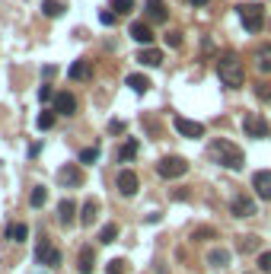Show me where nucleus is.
<instances>
[{"label":"nucleus","instance_id":"2eb2a0df","mask_svg":"<svg viewBox=\"0 0 271 274\" xmlns=\"http://www.w3.org/2000/svg\"><path fill=\"white\" fill-rule=\"evenodd\" d=\"M80 274H93V268H96V255H93V249L89 246H83L80 249Z\"/></svg>","mask_w":271,"mask_h":274},{"label":"nucleus","instance_id":"c85d7f7f","mask_svg":"<svg viewBox=\"0 0 271 274\" xmlns=\"http://www.w3.org/2000/svg\"><path fill=\"white\" fill-rule=\"evenodd\" d=\"M112 10H115V13H131V10H134V0H112Z\"/></svg>","mask_w":271,"mask_h":274},{"label":"nucleus","instance_id":"bb28decb","mask_svg":"<svg viewBox=\"0 0 271 274\" xmlns=\"http://www.w3.org/2000/svg\"><path fill=\"white\" fill-rule=\"evenodd\" d=\"M99 160V147H86V150H80V163L89 166V163H96Z\"/></svg>","mask_w":271,"mask_h":274},{"label":"nucleus","instance_id":"7c9ffc66","mask_svg":"<svg viewBox=\"0 0 271 274\" xmlns=\"http://www.w3.org/2000/svg\"><path fill=\"white\" fill-rule=\"evenodd\" d=\"M255 236H243V239H239V252H255Z\"/></svg>","mask_w":271,"mask_h":274},{"label":"nucleus","instance_id":"412c9836","mask_svg":"<svg viewBox=\"0 0 271 274\" xmlns=\"http://www.w3.org/2000/svg\"><path fill=\"white\" fill-rule=\"evenodd\" d=\"M67 77H70V80H86V77H89V61H77V64H70Z\"/></svg>","mask_w":271,"mask_h":274},{"label":"nucleus","instance_id":"6ab92c4d","mask_svg":"<svg viewBox=\"0 0 271 274\" xmlns=\"http://www.w3.org/2000/svg\"><path fill=\"white\" fill-rule=\"evenodd\" d=\"M207 265L227 268V265H230V252H227V249H210V252H207Z\"/></svg>","mask_w":271,"mask_h":274},{"label":"nucleus","instance_id":"c756f323","mask_svg":"<svg viewBox=\"0 0 271 274\" xmlns=\"http://www.w3.org/2000/svg\"><path fill=\"white\" fill-rule=\"evenodd\" d=\"M45 201H48V192H45V188H35L32 198H29V204H32V207H42Z\"/></svg>","mask_w":271,"mask_h":274},{"label":"nucleus","instance_id":"a878e982","mask_svg":"<svg viewBox=\"0 0 271 274\" xmlns=\"http://www.w3.org/2000/svg\"><path fill=\"white\" fill-rule=\"evenodd\" d=\"M115 236H118V226L115 223H105L99 230V242H115Z\"/></svg>","mask_w":271,"mask_h":274},{"label":"nucleus","instance_id":"e433bc0d","mask_svg":"<svg viewBox=\"0 0 271 274\" xmlns=\"http://www.w3.org/2000/svg\"><path fill=\"white\" fill-rule=\"evenodd\" d=\"M115 16H118V13H115V10H102V22H105V26H112V22H115Z\"/></svg>","mask_w":271,"mask_h":274},{"label":"nucleus","instance_id":"aec40b11","mask_svg":"<svg viewBox=\"0 0 271 274\" xmlns=\"http://www.w3.org/2000/svg\"><path fill=\"white\" fill-rule=\"evenodd\" d=\"M74 214H77V207H74V201H61L57 204V217H61V223H74Z\"/></svg>","mask_w":271,"mask_h":274},{"label":"nucleus","instance_id":"6e6552de","mask_svg":"<svg viewBox=\"0 0 271 274\" xmlns=\"http://www.w3.org/2000/svg\"><path fill=\"white\" fill-rule=\"evenodd\" d=\"M252 188H255L258 198L271 201V172H268V169H258V172L252 175Z\"/></svg>","mask_w":271,"mask_h":274},{"label":"nucleus","instance_id":"ddd939ff","mask_svg":"<svg viewBox=\"0 0 271 274\" xmlns=\"http://www.w3.org/2000/svg\"><path fill=\"white\" fill-rule=\"evenodd\" d=\"M166 4L163 0H147V19H153V22H166Z\"/></svg>","mask_w":271,"mask_h":274},{"label":"nucleus","instance_id":"f03ea898","mask_svg":"<svg viewBox=\"0 0 271 274\" xmlns=\"http://www.w3.org/2000/svg\"><path fill=\"white\" fill-rule=\"evenodd\" d=\"M217 77L223 86H230V89H239L243 83H246V70H243V61L233 51H223L220 54V61H217Z\"/></svg>","mask_w":271,"mask_h":274},{"label":"nucleus","instance_id":"1a4fd4ad","mask_svg":"<svg viewBox=\"0 0 271 274\" xmlns=\"http://www.w3.org/2000/svg\"><path fill=\"white\" fill-rule=\"evenodd\" d=\"M35 258H39L42 265H48V268H57V265H61V252H57L51 242H42L39 252H35Z\"/></svg>","mask_w":271,"mask_h":274},{"label":"nucleus","instance_id":"9d476101","mask_svg":"<svg viewBox=\"0 0 271 274\" xmlns=\"http://www.w3.org/2000/svg\"><path fill=\"white\" fill-rule=\"evenodd\" d=\"M137 185H140V182H137V175H134L131 169H122V172H118V192H122L125 198L137 195Z\"/></svg>","mask_w":271,"mask_h":274},{"label":"nucleus","instance_id":"39448f33","mask_svg":"<svg viewBox=\"0 0 271 274\" xmlns=\"http://www.w3.org/2000/svg\"><path fill=\"white\" fill-rule=\"evenodd\" d=\"M172 125H175V131H179L182 137H188V140L204 137V125H201V121H192V118H182V115H179Z\"/></svg>","mask_w":271,"mask_h":274},{"label":"nucleus","instance_id":"ea45409f","mask_svg":"<svg viewBox=\"0 0 271 274\" xmlns=\"http://www.w3.org/2000/svg\"><path fill=\"white\" fill-rule=\"evenodd\" d=\"M185 4H192V7H207L210 0H185Z\"/></svg>","mask_w":271,"mask_h":274},{"label":"nucleus","instance_id":"dca6fc26","mask_svg":"<svg viewBox=\"0 0 271 274\" xmlns=\"http://www.w3.org/2000/svg\"><path fill=\"white\" fill-rule=\"evenodd\" d=\"M255 67L262 70V74H271V45H262V48L255 51Z\"/></svg>","mask_w":271,"mask_h":274},{"label":"nucleus","instance_id":"a211bd4d","mask_svg":"<svg viewBox=\"0 0 271 274\" xmlns=\"http://www.w3.org/2000/svg\"><path fill=\"white\" fill-rule=\"evenodd\" d=\"M26 236H29V226L26 223H10L7 226V239L10 242H26Z\"/></svg>","mask_w":271,"mask_h":274},{"label":"nucleus","instance_id":"f8f14e48","mask_svg":"<svg viewBox=\"0 0 271 274\" xmlns=\"http://www.w3.org/2000/svg\"><path fill=\"white\" fill-rule=\"evenodd\" d=\"M131 39H134V42H140V45L147 48V45L153 42V29L147 26V22H131Z\"/></svg>","mask_w":271,"mask_h":274},{"label":"nucleus","instance_id":"4be33fe9","mask_svg":"<svg viewBox=\"0 0 271 274\" xmlns=\"http://www.w3.org/2000/svg\"><path fill=\"white\" fill-rule=\"evenodd\" d=\"M125 83H128V86H131L134 93H147V89H150V80H147L144 74H131Z\"/></svg>","mask_w":271,"mask_h":274},{"label":"nucleus","instance_id":"9b49d317","mask_svg":"<svg viewBox=\"0 0 271 274\" xmlns=\"http://www.w3.org/2000/svg\"><path fill=\"white\" fill-rule=\"evenodd\" d=\"M77 112V99L70 93H57L54 96V115H74Z\"/></svg>","mask_w":271,"mask_h":274},{"label":"nucleus","instance_id":"0eeeda50","mask_svg":"<svg viewBox=\"0 0 271 274\" xmlns=\"http://www.w3.org/2000/svg\"><path fill=\"white\" fill-rule=\"evenodd\" d=\"M243 128H246V134H249V137H255V140L268 134V121H265L262 115H246V121H243Z\"/></svg>","mask_w":271,"mask_h":274},{"label":"nucleus","instance_id":"5701e85b","mask_svg":"<svg viewBox=\"0 0 271 274\" xmlns=\"http://www.w3.org/2000/svg\"><path fill=\"white\" fill-rule=\"evenodd\" d=\"M42 13L54 19V16L64 13V4H61V0H42Z\"/></svg>","mask_w":271,"mask_h":274},{"label":"nucleus","instance_id":"c9c22d12","mask_svg":"<svg viewBox=\"0 0 271 274\" xmlns=\"http://www.w3.org/2000/svg\"><path fill=\"white\" fill-rule=\"evenodd\" d=\"M214 236H217V230H210V226L207 230H195V239H214Z\"/></svg>","mask_w":271,"mask_h":274},{"label":"nucleus","instance_id":"b1692460","mask_svg":"<svg viewBox=\"0 0 271 274\" xmlns=\"http://www.w3.org/2000/svg\"><path fill=\"white\" fill-rule=\"evenodd\" d=\"M96 201H86V204H83V214H80V223H83V226H89L93 220H96Z\"/></svg>","mask_w":271,"mask_h":274},{"label":"nucleus","instance_id":"473e14b6","mask_svg":"<svg viewBox=\"0 0 271 274\" xmlns=\"http://www.w3.org/2000/svg\"><path fill=\"white\" fill-rule=\"evenodd\" d=\"M51 125H54V115H51V112H42V115H39V128H42V131H48Z\"/></svg>","mask_w":271,"mask_h":274},{"label":"nucleus","instance_id":"4468645a","mask_svg":"<svg viewBox=\"0 0 271 274\" xmlns=\"http://www.w3.org/2000/svg\"><path fill=\"white\" fill-rule=\"evenodd\" d=\"M137 61L147 64V67H160V64H163V51H160V48H150V45H147V48L137 54Z\"/></svg>","mask_w":271,"mask_h":274},{"label":"nucleus","instance_id":"58836bf2","mask_svg":"<svg viewBox=\"0 0 271 274\" xmlns=\"http://www.w3.org/2000/svg\"><path fill=\"white\" fill-rule=\"evenodd\" d=\"M109 131H112V134H122L125 125H122V121H112V125H109Z\"/></svg>","mask_w":271,"mask_h":274},{"label":"nucleus","instance_id":"20e7f679","mask_svg":"<svg viewBox=\"0 0 271 274\" xmlns=\"http://www.w3.org/2000/svg\"><path fill=\"white\" fill-rule=\"evenodd\" d=\"M157 172H160L163 178H179V175L188 172V163H185L182 157H163V160L157 163Z\"/></svg>","mask_w":271,"mask_h":274},{"label":"nucleus","instance_id":"f704fd0d","mask_svg":"<svg viewBox=\"0 0 271 274\" xmlns=\"http://www.w3.org/2000/svg\"><path fill=\"white\" fill-rule=\"evenodd\" d=\"M166 45H169V48H179V45H182V35H179V32H169V35H166Z\"/></svg>","mask_w":271,"mask_h":274},{"label":"nucleus","instance_id":"f3484780","mask_svg":"<svg viewBox=\"0 0 271 274\" xmlns=\"http://www.w3.org/2000/svg\"><path fill=\"white\" fill-rule=\"evenodd\" d=\"M57 178H61V182L64 185H80V182H83V175H80V169H77V166H64V169L61 172H57Z\"/></svg>","mask_w":271,"mask_h":274},{"label":"nucleus","instance_id":"4c0bfd02","mask_svg":"<svg viewBox=\"0 0 271 274\" xmlns=\"http://www.w3.org/2000/svg\"><path fill=\"white\" fill-rule=\"evenodd\" d=\"M39 99L48 102V99H51V86H42V89H39Z\"/></svg>","mask_w":271,"mask_h":274},{"label":"nucleus","instance_id":"72a5a7b5","mask_svg":"<svg viewBox=\"0 0 271 274\" xmlns=\"http://www.w3.org/2000/svg\"><path fill=\"white\" fill-rule=\"evenodd\" d=\"M258 268H262L265 274H271V252H262V255H258Z\"/></svg>","mask_w":271,"mask_h":274},{"label":"nucleus","instance_id":"423d86ee","mask_svg":"<svg viewBox=\"0 0 271 274\" xmlns=\"http://www.w3.org/2000/svg\"><path fill=\"white\" fill-rule=\"evenodd\" d=\"M230 214H233V217H252V214H255V201L249 195H233Z\"/></svg>","mask_w":271,"mask_h":274},{"label":"nucleus","instance_id":"7ed1b4c3","mask_svg":"<svg viewBox=\"0 0 271 274\" xmlns=\"http://www.w3.org/2000/svg\"><path fill=\"white\" fill-rule=\"evenodd\" d=\"M236 16H239L246 32H262V26H265V7L262 4H239Z\"/></svg>","mask_w":271,"mask_h":274},{"label":"nucleus","instance_id":"393cba45","mask_svg":"<svg viewBox=\"0 0 271 274\" xmlns=\"http://www.w3.org/2000/svg\"><path fill=\"white\" fill-rule=\"evenodd\" d=\"M255 99H258V102H268V105H271V83H268V80L255 83Z\"/></svg>","mask_w":271,"mask_h":274},{"label":"nucleus","instance_id":"f257e3e1","mask_svg":"<svg viewBox=\"0 0 271 274\" xmlns=\"http://www.w3.org/2000/svg\"><path fill=\"white\" fill-rule=\"evenodd\" d=\"M207 157H210V163L223 166V169H233V172H239L246 166L243 150L233 144V140H223V137H217V140H210V144H207Z\"/></svg>","mask_w":271,"mask_h":274},{"label":"nucleus","instance_id":"2f4dec72","mask_svg":"<svg viewBox=\"0 0 271 274\" xmlns=\"http://www.w3.org/2000/svg\"><path fill=\"white\" fill-rule=\"evenodd\" d=\"M105 274H125V261L122 258H112L109 268H105Z\"/></svg>","mask_w":271,"mask_h":274},{"label":"nucleus","instance_id":"cd10ccee","mask_svg":"<svg viewBox=\"0 0 271 274\" xmlns=\"http://www.w3.org/2000/svg\"><path fill=\"white\" fill-rule=\"evenodd\" d=\"M134 153H137V140H128V144L122 147V153H118V160L128 163V160H134Z\"/></svg>","mask_w":271,"mask_h":274}]
</instances>
